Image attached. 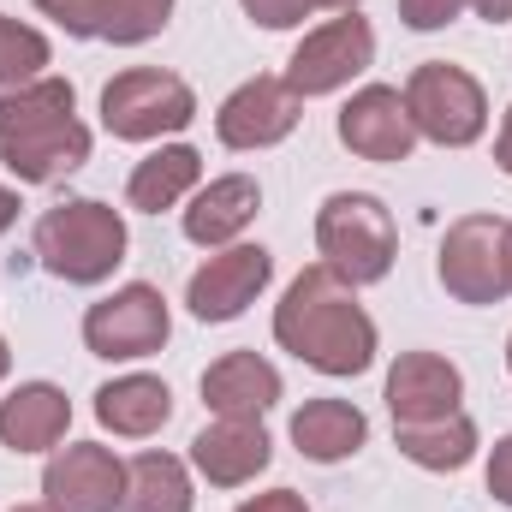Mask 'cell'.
<instances>
[{
  "instance_id": "cell-1",
  "label": "cell",
  "mask_w": 512,
  "mask_h": 512,
  "mask_svg": "<svg viewBox=\"0 0 512 512\" xmlns=\"http://www.w3.org/2000/svg\"><path fill=\"white\" fill-rule=\"evenodd\" d=\"M274 340L316 376H364L376 364V322L334 268H304L274 304Z\"/></svg>"
},
{
  "instance_id": "cell-2",
  "label": "cell",
  "mask_w": 512,
  "mask_h": 512,
  "mask_svg": "<svg viewBox=\"0 0 512 512\" xmlns=\"http://www.w3.org/2000/svg\"><path fill=\"white\" fill-rule=\"evenodd\" d=\"M126 221L120 209L96 203V197H72V203H54L42 209L36 221V256L54 280L66 286H102L120 262H126Z\"/></svg>"
},
{
  "instance_id": "cell-3",
  "label": "cell",
  "mask_w": 512,
  "mask_h": 512,
  "mask_svg": "<svg viewBox=\"0 0 512 512\" xmlns=\"http://www.w3.org/2000/svg\"><path fill=\"white\" fill-rule=\"evenodd\" d=\"M316 251H322V268H334L346 286H376L399 256V227H393L382 197L334 191L316 209Z\"/></svg>"
},
{
  "instance_id": "cell-4",
  "label": "cell",
  "mask_w": 512,
  "mask_h": 512,
  "mask_svg": "<svg viewBox=\"0 0 512 512\" xmlns=\"http://www.w3.org/2000/svg\"><path fill=\"white\" fill-rule=\"evenodd\" d=\"M405 108H411L417 137H429L441 149H465V143H477L489 131V96H483V84L465 66H447V60H423L405 78Z\"/></svg>"
},
{
  "instance_id": "cell-5",
  "label": "cell",
  "mask_w": 512,
  "mask_h": 512,
  "mask_svg": "<svg viewBox=\"0 0 512 512\" xmlns=\"http://www.w3.org/2000/svg\"><path fill=\"white\" fill-rule=\"evenodd\" d=\"M191 120H197L191 84L161 66H126L102 90V126L126 143H155L167 131H185Z\"/></svg>"
},
{
  "instance_id": "cell-6",
  "label": "cell",
  "mask_w": 512,
  "mask_h": 512,
  "mask_svg": "<svg viewBox=\"0 0 512 512\" xmlns=\"http://www.w3.org/2000/svg\"><path fill=\"white\" fill-rule=\"evenodd\" d=\"M370 66H376V30H370V18L346 12V18H328V24L304 30V42H298L292 60H286V90H292L298 102L334 96V90H346L352 78H364Z\"/></svg>"
},
{
  "instance_id": "cell-7",
  "label": "cell",
  "mask_w": 512,
  "mask_h": 512,
  "mask_svg": "<svg viewBox=\"0 0 512 512\" xmlns=\"http://www.w3.org/2000/svg\"><path fill=\"white\" fill-rule=\"evenodd\" d=\"M167 334H173V316H167L161 286H149V280H131V286L108 292L102 304L84 310V346L108 364H131V358L161 352Z\"/></svg>"
},
{
  "instance_id": "cell-8",
  "label": "cell",
  "mask_w": 512,
  "mask_h": 512,
  "mask_svg": "<svg viewBox=\"0 0 512 512\" xmlns=\"http://www.w3.org/2000/svg\"><path fill=\"white\" fill-rule=\"evenodd\" d=\"M501 239H507V221L501 215H459L441 239V286L459 298V304H501L507 286V256H501Z\"/></svg>"
},
{
  "instance_id": "cell-9",
  "label": "cell",
  "mask_w": 512,
  "mask_h": 512,
  "mask_svg": "<svg viewBox=\"0 0 512 512\" xmlns=\"http://www.w3.org/2000/svg\"><path fill=\"white\" fill-rule=\"evenodd\" d=\"M126 495V465L102 441H72L54 447L42 471V507L48 512H120Z\"/></svg>"
},
{
  "instance_id": "cell-10",
  "label": "cell",
  "mask_w": 512,
  "mask_h": 512,
  "mask_svg": "<svg viewBox=\"0 0 512 512\" xmlns=\"http://www.w3.org/2000/svg\"><path fill=\"white\" fill-rule=\"evenodd\" d=\"M268 280H274V256L262 245H227L191 274L185 304L197 322H233L268 292Z\"/></svg>"
},
{
  "instance_id": "cell-11",
  "label": "cell",
  "mask_w": 512,
  "mask_h": 512,
  "mask_svg": "<svg viewBox=\"0 0 512 512\" xmlns=\"http://www.w3.org/2000/svg\"><path fill=\"white\" fill-rule=\"evenodd\" d=\"M298 120H304V102L286 90V78L256 72L251 84H239V90L221 102L215 137H221L227 149H274V143H286V137L298 131Z\"/></svg>"
},
{
  "instance_id": "cell-12",
  "label": "cell",
  "mask_w": 512,
  "mask_h": 512,
  "mask_svg": "<svg viewBox=\"0 0 512 512\" xmlns=\"http://www.w3.org/2000/svg\"><path fill=\"white\" fill-rule=\"evenodd\" d=\"M340 143L364 161H405L417 149V126L405 108V90L393 84H364L346 108H340Z\"/></svg>"
},
{
  "instance_id": "cell-13",
  "label": "cell",
  "mask_w": 512,
  "mask_h": 512,
  "mask_svg": "<svg viewBox=\"0 0 512 512\" xmlns=\"http://www.w3.org/2000/svg\"><path fill=\"white\" fill-rule=\"evenodd\" d=\"M268 459H274V441H268L262 417H215L191 441V465L215 489H245V483H256L268 471Z\"/></svg>"
},
{
  "instance_id": "cell-14",
  "label": "cell",
  "mask_w": 512,
  "mask_h": 512,
  "mask_svg": "<svg viewBox=\"0 0 512 512\" xmlns=\"http://www.w3.org/2000/svg\"><path fill=\"white\" fill-rule=\"evenodd\" d=\"M465 399V376L453 358L441 352H399L387 370V411L393 423H435L447 411H459Z\"/></svg>"
},
{
  "instance_id": "cell-15",
  "label": "cell",
  "mask_w": 512,
  "mask_h": 512,
  "mask_svg": "<svg viewBox=\"0 0 512 512\" xmlns=\"http://www.w3.org/2000/svg\"><path fill=\"white\" fill-rule=\"evenodd\" d=\"M262 209V185L251 173H221L209 185L191 191V209H185V239L203 245V251H227L239 245V233L256 221Z\"/></svg>"
},
{
  "instance_id": "cell-16",
  "label": "cell",
  "mask_w": 512,
  "mask_h": 512,
  "mask_svg": "<svg viewBox=\"0 0 512 512\" xmlns=\"http://www.w3.org/2000/svg\"><path fill=\"white\" fill-rule=\"evenodd\" d=\"M72 429V399L54 382H18L0 399V447L12 453H48Z\"/></svg>"
},
{
  "instance_id": "cell-17",
  "label": "cell",
  "mask_w": 512,
  "mask_h": 512,
  "mask_svg": "<svg viewBox=\"0 0 512 512\" xmlns=\"http://www.w3.org/2000/svg\"><path fill=\"white\" fill-rule=\"evenodd\" d=\"M0 161L18 185H54L66 173H78L90 161V126L72 114V120H54V126L30 131V137H12L0 143Z\"/></svg>"
},
{
  "instance_id": "cell-18",
  "label": "cell",
  "mask_w": 512,
  "mask_h": 512,
  "mask_svg": "<svg viewBox=\"0 0 512 512\" xmlns=\"http://www.w3.org/2000/svg\"><path fill=\"white\" fill-rule=\"evenodd\" d=\"M203 405L215 417H262L280 405V370L262 352H227L203 370Z\"/></svg>"
},
{
  "instance_id": "cell-19",
  "label": "cell",
  "mask_w": 512,
  "mask_h": 512,
  "mask_svg": "<svg viewBox=\"0 0 512 512\" xmlns=\"http://www.w3.org/2000/svg\"><path fill=\"white\" fill-rule=\"evenodd\" d=\"M370 441V417L352 399H304L292 411V447L316 465H340Z\"/></svg>"
},
{
  "instance_id": "cell-20",
  "label": "cell",
  "mask_w": 512,
  "mask_h": 512,
  "mask_svg": "<svg viewBox=\"0 0 512 512\" xmlns=\"http://www.w3.org/2000/svg\"><path fill=\"white\" fill-rule=\"evenodd\" d=\"M197 185H203V155H197L191 143H161V149H149V155L131 167L126 203L143 209V215H161V209L185 203Z\"/></svg>"
},
{
  "instance_id": "cell-21",
  "label": "cell",
  "mask_w": 512,
  "mask_h": 512,
  "mask_svg": "<svg viewBox=\"0 0 512 512\" xmlns=\"http://www.w3.org/2000/svg\"><path fill=\"white\" fill-rule=\"evenodd\" d=\"M96 417H102V429H114L126 441H149L173 417V393L161 376H120L96 393Z\"/></svg>"
},
{
  "instance_id": "cell-22",
  "label": "cell",
  "mask_w": 512,
  "mask_h": 512,
  "mask_svg": "<svg viewBox=\"0 0 512 512\" xmlns=\"http://www.w3.org/2000/svg\"><path fill=\"white\" fill-rule=\"evenodd\" d=\"M393 441L417 471H465L477 459V423L465 411H447L435 423H393Z\"/></svg>"
},
{
  "instance_id": "cell-23",
  "label": "cell",
  "mask_w": 512,
  "mask_h": 512,
  "mask_svg": "<svg viewBox=\"0 0 512 512\" xmlns=\"http://www.w3.org/2000/svg\"><path fill=\"white\" fill-rule=\"evenodd\" d=\"M120 512H191V471L173 453H137L126 465Z\"/></svg>"
},
{
  "instance_id": "cell-24",
  "label": "cell",
  "mask_w": 512,
  "mask_h": 512,
  "mask_svg": "<svg viewBox=\"0 0 512 512\" xmlns=\"http://www.w3.org/2000/svg\"><path fill=\"white\" fill-rule=\"evenodd\" d=\"M72 114H78V90L66 78H36L24 90H0V143L30 137V131L72 120Z\"/></svg>"
},
{
  "instance_id": "cell-25",
  "label": "cell",
  "mask_w": 512,
  "mask_h": 512,
  "mask_svg": "<svg viewBox=\"0 0 512 512\" xmlns=\"http://www.w3.org/2000/svg\"><path fill=\"white\" fill-rule=\"evenodd\" d=\"M48 60H54V48L36 24L0 18V90H24V84L48 78Z\"/></svg>"
},
{
  "instance_id": "cell-26",
  "label": "cell",
  "mask_w": 512,
  "mask_h": 512,
  "mask_svg": "<svg viewBox=\"0 0 512 512\" xmlns=\"http://www.w3.org/2000/svg\"><path fill=\"white\" fill-rule=\"evenodd\" d=\"M167 18H173V0H108V6H102V42L137 48V42L161 36Z\"/></svg>"
},
{
  "instance_id": "cell-27",
  "label": "cell",
  "mask_w": 512,
  "mask_h": 512,
  "mask_svg": "<svg viewBox=\"0 0 512 512\" xmlns=\"http://www.w3.org/2000/svg\"><path fill=\"white\" fill-rule=\"evenodd\" d=\"M102 6L108 0H36V12L54 18L66 36H102Z\"/></svg>"
},
{
  "instance_id": "cell-28",
  "label": "cell",
  "mask_w": 512,
  "mask_h": 512,
  "mask_svg": "<svg viewBox=\"0 0 512 512\" xmlns=\"http://www.w3.org/2000/svg\"><path fill=\"white\" fill-rule=\"evenodd\" d=\"M465 6H471V0H399V18H405L411 30H447Z\"/></svg>"
},
{
  "instance_id": "cell-29",
  "label": "cell",
  "mask_w": 512,
  "mask_h": 512,
  "mask_svg": "<svg viewBox=\"0 0 512 512\" xmlns=\"http://www.w3.org/2000/svg\"><path fill=\"white\" fill-rule=\"evenodd\" d=\"M239 6L251 12L262 30H292V24H304V18L316 12L310 0H239Z\"/></svg>"
},
{
  "instance_id": "cell-30",
  "label": "cell",
  "mask_w": 512,
  "mask_h": 512,
  "mask_svg": "<svg viewBox=\"0 0 512 512\" xmlns=\"http://www.w3.org/2000/svg\"><path fill=\"white\" fill-rule=\"evenodd\" d=\"M489 495L501 507H512V435H501L495 453H489Z\"/></svg>"
},
{
  "instance_id": "cell-31",
  "label": "cell",
  "mask_w": 512,
  "mask_h": 512,
  "mask_svg": "<svg viewBox=\"0 0 512 512\" xmlns=\"http://www.w3.org/2000/svg\"><path fill=\"white\" fill-rule=\"evenodd\" d=\"M239 512H310V507H304V495H298V489H268V495L245 501Z\"/></svg>"
},
{
  "instance_id": "cell-32",
  "label": "cell",
  "mask_w": 512,
  "mask_h": 512,
  "mask_svg": "<svg viewBox=\"0 0 512 512\" xmlns=\"http://www.w3.org/2000/svg\"><path fill=\"white\" fill-rule=\"evenodd\" d=\"M495 167L512 179V108H507V120H501V137H495Z\"/></svg>"
},
{
  "instance_id": "cell-33",
  "label": "cell",
  "mask_w": 512,
  "mask_h": 512,
  "mask_svg": "<svg viewBox=\"0 0 512 512\" xmlns=\"http://www.w3.org/2000/svg\"><path fill=\"white\" fill-rule=\"evenodd\" d=\"M471 12H477V18H489V24H507L512 0H471Z\"/></svg>"
},
{
  "instance_id": "cell-34",
  "label": "cell",
  "mask_w": 512,
  "mask_h": 512,
  "mask_svg": "<svg viewBox=\"0 0 512 512\" xmlns=\"http://www.w3.org/2000/svg\"><path fill=\"white\" fill-rule=\"evenodd\" d=\"M12 221H18V191H6V185H0V233H6Z\"/></svg>"
},
{
  "instance_id": "cell-35",
  "label": "cell",
  "mask_w": 512,
  "mask_h": 512,
  "mask_svg": "<svg viewBox=\"0 0 512 512\" xmlns=\"http://www.w3.org/2000/svg\"><path fill=\"white\" fill-rule=\"evenodd\" d=\"M501 256H507V286H512V221H507V239H501Z\"/></svg>"
},
{
  "instance_id": "cell-36",
  "label": "cell",
  "mask_w": 512,
  "mask_h": 512,
  "mask_svg": "<svg viewBox=\"0 0 512 512\" xmlns=\"http://www.w3.org/2000/svg\"><path fill=\"white\" fill-rule=\"evenodd\" d=\"M6 370H12V346L0 340V382H6Z\"/></svg>"
},
{
  "instance_id": "cell-37",
  "label": "cell",
  "mask_w": 512,
  "mask_h": 512,
  "mask_svg": "<svg viewBox=\"0 0 512 512\" xmlns=\"http://www.w3.org/2000/svg\"><path fill=\"white\" fill-rule=\"evenodd\" d=\"M310 6H334V12H352L358 0H310Z\"/></svg>"
},
{
  "instance_id": "cell-38",
  "label": "cell",
  "mask_w": 512,
  "mask_h": 512,
  "mask_svg": "<svg viewBox=\"0 0 512 512\" xmlns=\"http://www.w3.org/2000/svg\"><path fill=\"white\" fill-rule=\"evenodd\" d=\"M12 512H48V507H12Z\"/></svg>"
},
{
  "instance_id": "cell-39",
  "label": "cell",
  "mask_w": 512,
  "mask_h": 512,
  "mask_svg": "<svg viewBox=\"0 0 512 512\" xmlns=\"http://www.w3.org/2000/svg\"><path fill=\"white\" fill-rule=\"evenodd\" d=\"M507 370H512V340H507Z\"/></svg>"
}]
</instances>
